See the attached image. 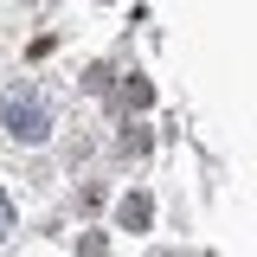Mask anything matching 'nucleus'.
I'll return each instance as SVG.
<instances>
[{
	"label": "nucleus",
	"mask_w": 257,
	"mask_h": 257,
	"mask_svg": "<svg viewBox=\"0 0 257 257\" xmlns=\"http://www.w3.org/2000/svg\"><path fill=\"white\" fill-rule=\"evenodd\" d=\"M0 122H7L13 142H45V135H52V109H45L39 90H13L0 103Z\"/></svg>",
	"instance_id": "obj_1"
},
{
	"label": "nucleus",
	"mask_w": 257,
	"mask_h": 257,
	"mask_svg": "<svg viewBox=\"0 0 257 257\" xmlns=\"http://www.w3.org/2000/svg\"><path fill=\"white\" fill-rule=\"evenodd\" d=\"M7 238H13V199L0 193V244H7Z\"/></svg>",
	"instance_id": "obj_3"
},
{
	"label": "nucleus",
	"mask_w": 257,
	"mask_h": 257,
	"mask_svg": "<svg viewBox=\"0 0 257 257\" xmlns=\"http://www.w3.org/2000/svg\"><path fill=\"white\" fill-rule=\"evenodd\" d=\"M116 219H122L128 231H148V219H155V206H148V193H128L122 206H116Z\"/></svg>",
	"instance_id": "obj_2"
}]
</instances>
